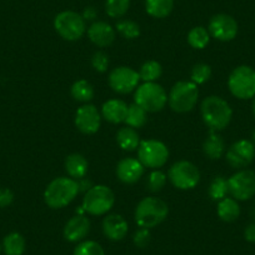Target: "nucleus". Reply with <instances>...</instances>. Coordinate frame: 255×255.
I'll use <instances>...</instances> for the list:
<instances>
[{
    "instance_id": "obj_10",
    "label": "nucleus",
    "mask_w": 255,
    "mask_h": 255,
    "mask_svg": "<svg viewBox=\"0 0 255 255\" xmlns=\"http://www.w3.org/2000/svg\"><path fill=\"white\" fill-rule=\"evenodd\" d=\"M139 161L145 168H161L168 161L169 150L166 145L155 139L141 140L138 148Z\"/></svg>"
},
{
    "instance_id": "obj_27",
    "label": "nucleus",
    "mask_w": 255,
    "mask_h": 255,
    "mask_svg": "<svg viewBox=\"0 0 255 255\" xmlns=\"http://www.w3.org/2000/svg\"><path fill=\"white\" fill-rule=\"evenodd\" d=\"M70 93L74 100L79 103H88L94 98V88L88 80H77L70 88Z\"/></svg>"
},
{
    "instance_id": "obj_18",
    "label": "nucleus",
    "mask_w": 255,
    "mask_h": 255,
    "mask_svg": "<svg viewBox=\"0 0 255 255\" xmlns=\"http://www.w3.org/2000/svg\"><path fill=\"white\" fill-rule=\"evenodd\" d=\"M129 225L124 217L119 214L107 215L103 220V233L105 237L113 242L123 240L128 234Z\"/></svg>"
},
{
    "instance_id": "obj_34",
    "label": "nucleus",
    "mask_w": 255,
    "mask_h": 255,
    "mask_svg": "<svg viewBox=\"0 0 255 255\" xmlns=\"http://www.w3.org/2000/svg\"><path fill=\"white\" fill-rule=\"evenodd\" d=\"M210 77H212V68H210L208 64H204V63L195 64L194 67H193V69H191V73H190L191 82L197 85L207 83L208 80L210 79Z\"/></svg>"
},
{
    "instance_id": "obj_1",
    "label": "nucleus",
    "mask_w": 255,
    "mask_h": 255,
    "mask_svg": "<svg viewBox=\"0 0 255 255\" xmlns=\"http://www.w3.org/2000/svg\"><path fill=\"white\" fill-rule=\"evenodd\" d=\"M200 112L204 124L209 128V131H219L230 124L233 118V110L227 100L212 95L203 100Z\"/></svg>"
},
{
    "instance_id": "obj_2",
    "label": "nucleus",
    "mask_w": 255,
    "mask_h": 255,
    "mask_svg": "<svg viewBox=\"0 0 255 255\" xmlns=\"http://www.w3.org/2000/svg\"><path fill=\"white\" fill-rule=\"evenodd\" d=\"M79 185L75 179L60 176L54 179L44 191V200L51 209H61L69 205L77 198Z\"/></svg>"
},
{
    "instance_id": "obj_38",
    "label": "nucleus",
    "mask_w": 255,
    "mask_h": 255,
    "mask_svg": "<svg viewBox=\"0 0 255 255\" xmlns=\"http://www.w3.org/2000/svg\"><path fill=\"white\" fill-rule=\"evenodd\" d=\"M150 239H151L150 229H146V228H140V229L136 230V232L134 233L133 242L138 248L148 247L149 243H150Z\"/></svg>"
},
{
    "instance_id": "obj_5",
    "label": "nucleus",
    "mask_w": 255,
    "mask_h": 255,
    "mask_svg": "<svg viewBox=\"0 0 255 255\" xmlns=\"http://www.w3.org/2000/svg\"><path fill=\"white\" fill-rule=\"evenodd\" d=\"M199 98L198 85L193 82H178L169 93L168 102L176 113H188L197 105Z\"/></svg>"
},
{
    "instance_id": "obj_42",
    "label": "nucleus",
    "mask_w": 255,
    "mask_h": 255,
    "mask_svg": "<svg viewBox=\"0 0 255 255\" xmlns=\"http://www.w3.org/2000/svg\"><path fill=\"white\" fill-rule=\"evenodd\" d=\"M78 185H79V191H85V193H87V191L93 186L92 183L84 178L80 179V180L78 181Z\"/></svg>"
},
{
    "instance_id": "obj_22",
    "label": "nucleus",
    "mask_w": 255,
    "mask_h": 255,
    "mask_svg": "<svg viewBox=\"0 0 255 255\" xmlns=\"http://www.w3.org/2000/svg\"><path fill=\"white\" fill-rule=\"evenodd\" d=\"M203 151L205 156L212 160H218L225 153V143L222 136L215 131H209V135L203 144Z\"/></svg>"
},
{
    "instance_id": "obj_12",
    "label": "nucleus",
    "mask_w": 255,
    "mask_h": 255,
    "mask_svg": "<svg viewBox=\"0 0 255 255\" xmlns=\"http://www.w3.org/2000/svg\"><path fill=\"white\" fill-rule=\"evenodd\" d=\"M140 75L129 67H118L110 72L109 85L118 94H129L138 88Z\"/></svg>"
},
{
    "instance_id": "obj_23",
    "label": "nucleus",
    "mask_w": 255,
    "mask_h": 255,
    "mask_svg": "<svg viewBox=\"0 0 255 255\" xmlns=\"http://www.w3.org/2000/svg\"><path fill=\"white\" fill-rule=\"evenodd\" d=\"M118 145L127 151H133L139 148L140 144V138H139L138 131L130 127L120 128L117 133Z\"/></svg>"
},
{
    "instance_id": "obj_35",
    "label": "nucleus",
    "mask_w": 255,
    "mask_h": 255,
    "mask_svg": "<svg viewBox=\"0 0 255 255\" xmlns=\"http://www.w3.org/2000/svg\"><path fill=\"white\" fill-rule=\"evenodd\" d=\"M117 30L125 39H135L140 35V28L138 24L133 20H128V19L118 21Z\"/></svg>"
},
{
    "instance_id": "obj_39",
    "label": "nucleus",
    "mask_w": 255,
    "mask_h": 255,
    "mask_svg": "<svg viewBox=\"0 0 255 255\" xmlns=\"http://www.w3.org/2000/svg\"><path fill=\"white\" fill-rule=\"evenodd\" d=\"M14 194L13 191L8 188L0 189V208H6L13 203Z\"/></svg>"
},
{
    "instance_id": "obj_43",
    "label": "nucleus",
    "mask_w": 255,
    "mask_h": 255,
    "mask_svg": "<svg viewBox=\"0 0 255 255\" xmlns=\"http://www.w3.org/2000/svg\"><path fill=\"white\" fill-rule=\"evenodd\" d=\"M252 108H253V114H254V117H255V97H254V100H253Z\"/></svg>"
},
{
    "instance_id": "obj_11",
    "label": "nucleus",
    "mask_w": 255,
    "mask_h": 255,
    "mask_svg": "<svg viewBox=\"0 0 255 255\" xmlns=\"http://www.w3.org/2000/svg\"><path fill=\"white\" fill-rule=\"evenodd\" d=\"M228 188L235 200H249L255 195V171L242 169L228 179Z\"/></svg>"
},
{
    "instance_id": "obj_20",
    "label": "nucleus",
    "mask_w": 255,
    "mask_h": 255,
    "mask_svg": "<svg viewBox=\"0 0 255 255\" xmlns=\"http://www.w3.org/2000/svg\"><path fill=\"white\" fill-rule=\"evenodd\" d=\"M128 114L127 103L119 99H110L103 104L102 115L112 124H120L125 122Z\"/></svg>"
},
{
    "instance_id": "obj_31",
    "label": "nucleus",
    "mask_w": 255,
    "mask_h": 255,
    "mask_svg": "<svg viewBox=\"0 0 255 255\" xmlns=\"http://www.w3.org/2000/svg\"><path fill=\"white\" fill-rule=\"evenodd\" d=\"M208 193H209V197L215 202H220L222 199L227 198L228 193H229L228 179H225L224 176H215L210 183Z\"/></svg>"
},
{
    "instance_id": "obj_7",
    "label": "nucleus",
    "mask_w": 255,
    "mask_h": 255,
    "mask_svg": "<svg viewBox=\"0 0 255 255\" xmlns=\"http://www.w3.org/2000/svg\"><path fill=\"white\" fill-rule=\"evenodd\" d=\"M134 100L135 104L143 108L146 113H156L165 108L168 95L161 85L156 83H144L136 89Z\"/></svg>"
},
{
    "instance_id": "obj_30",
    "label": "nucleus",
    "mask_w": 255,
    "mask_h": 255,
    "mask_svg": "<svg viewBox=\"0 0 255 255\" xmlns=\"http://www.w3.org/2000/svg\"><path fill=\"white\" fill-rule=\"evenodd\" d=\"M161 73H163V68L158 61L148 60L141 65L139 75L144 83H154L161 77Z\"/></svg>"
},
{
    "instance_id": "obj_36",
    "label": "nucleus",
    "mask_w": 255,
    "mask_h": 255,
    "mask_svg": "<svg viewBox=\"0 0 255 255\" xmlns=\"http://www.w3.org/2000/svg\"><path fill=\"white\" fill-rule=\"evenodd\" d=\"M166 184V175L160 170H156L154 169L148 176V181H146V185H148V189L153 193H158L161 189L165 186Z\"/></svg>"
},
{
    "instance_id": "obj_45",
    "label": "nucleus",
    "mask_w": 255,
    "mask_h": 255,
    "mask_svg": "<svg viewBox=\"0 0 255 255\" xmlns=\"http://www.w3.org/2000/svg\"><path fill=\"white\" fill-rule=\"evenodd\" d=\"M1 249H3V245H1V243H0V253H1Z\"/></svg>"
},
{
    "instance_id": "obj_6",
    "label": "nucleus",
    "mask_w": 255,
    "mask_h": 255,
    "mask_svg": "<svg viewBox=\"0 0 255 255\" xmlns=\"http://www.w3.org/2000/svg\"><path fill=\"white\" fill-rule=\"evenodd\" d=\"M228 87L238 99H252L255 97V70L248 65L235 68L229 75Z\"/></svg>"
},
{
    "instance_id": "obj_25",
    "label": "nucleus",
    "mask_w": 255,
    "mask_h": 255,
    "mask_svg": "<svg viewBox=\"0 0 255 255\" xmlns=\"http://www.w3.org/2000/svg\"><path fill=\"white\" fill-rule=\"evenodd\" d=\"M1 245L5 255H23L25 252L26 243L20 233L13 232L4 238Z\"/></svg>"
},
{
    "instance_id": "obj_13",
    "label": "nucleus",
    "mask_w": 255,
    "mask_h": 255,
    "mask_svg": "<svg viewBox=\"0 0 255 255\" xmlns=\"http://www.w3.org/2000/svg\"><path fill=\"white\" fill-rule=\"evenodd\" d=\"M227 161L232 168L243 169L253 163L255 158V145L252 140L242 139L238 140L228 149Z\"/></svg>"
},
{
    "instance_id": "obj_26",
    "label": "nucleus",
    "mask_w": 255,
    "mask_h": 255,
    "mask_svg": "<svg viewBox=\"0 0 255 255\" xmlns=\"http://www.w3.org/2000/svg\"><path fill=\"white\" fill-rule=\"evenodd\" d=\"M174 8V0H145V10L153 18H166Z\"/></svg>"
},
{
    "instance_id": "obj_24",
    "label": "nucleus",
    "mask_w": 255,
    "mask_h": 255,
    "mask_svg": "<svg viewBox=\"0 0 255 255\" xmlns=\"http://www.w3.org/2000/svg\"><path fill=\"white\" fill-rule=\"evenodd\" d=\"M218 217L225 223H232L237 220L240 215V207L238 200L234 198H224L218 202Z\"/></svg>"
},
{
    "instance_id": "obj_15",
    "label": "nucleus",
    "mask_w": 255,
    "mask_h": 255,
    "mask_svg": "<svg viewBox=\"0 0 255 255\" xmlns=\"http://www.w3.org/2000/svg\"><path fill=\"white\" fill-rule=\"evenodd\" d=\"M74 122L78 130L82 131L83 134L90 135V134H95L99 130L102 117H100V113L98 112L94 105L85 104L77 110Z\"/></svg>"
},
{
    "instance_id": "obj_9",
    "label": "nucleus",
    "mask_w": 255,
    "mask_h": 255,
    "mask_svg": "<svg viewBox=\"0 0 255 255\" xmlns=\"http://www.w3.org/2000/svg\"><path fill=\"white\" fill-rule=\"evenodd\" d=\"M168 176L171 184L180 190L194 189L200 181L199 169L188 160H180L173 164L169 169Z\"/></svg>"
},
{
    "instance_id": "obj_37",
    "label": "nucleus",
    "mask_w": 255,
    "mask_h": 255,
    "mask_svg": "<svg viewBox=\"0 0 255 255\" xmlns=\"http://www.w3.org/2000/svg\"><path fill=\"white\" fill-rule=\"evenodd\" d=\"M92 65L98 73H104L109 67V58L103 51H95L92 56Z\"/></svg>"
},
{
    "instance_id": "obj_41",
    "label": "nucleus",
    "mask_w": 255,
    "mask_h": 255,
    "mask_svg": "<svg viewBox=\"0 0 255 255\" xmlns=\"http://www.w3.org/2000/svg\"><path fill=\"white\" fill-rule=\"evenodd\" d=\"M82 16L84 18V20H94L97 18V10L93 6H89V8L85 9Z\"/></svg>"
},
{
    "instance_id": "obj_32",
    "label": "nucleus",
    "mask_w": 255,
    "mask_h": 255,
    "mask_svg": "<svg viewBox=\"0 0 255 255\" xmlns=\"http://www.w3.org/2000/svg\"><path fill=\"white\" fill-rule=\"evenodd\" d=\"M130 6V0H107L105 11L110 18H122Z\"/></svg>"
},
{
    "instance_id": "obj_33",
    "label": "nucleus",
    "mask_w": 255,
    "mask_h": 255,
    "mask_svg": "<svg viewBox=\"0 0 255 255\" xmlns=\"http://www.w3.org/2000/svg\"><path fill=\"white\" fill-rule=\"evenodd\" d=\"M73 255H105L104 249L94 240H84L75 247Z\"/></svg>"
},
{
    "instance_id": "obj_21",
    "label": "nucleus",
    "mask_w": 255,
    "mask_h": 255,
    "mask_svg": "<svg viewBox=\"0 0 255 255\" xmlns=\"http://www.w3.org/2000/svg\"><path fill=\"white\" fill-rule=\"evenodd\" d=\"M88 160L82 155V154H70L65 159V170L68 175L75 180H80L84 178L88 173Z\"/></svg>"
},
{
    "instance_id": "obj_4",
    "label": "nucleus",
    "mask_w": 255,
    "mask_h": 255,
    "mask_svg": "<svg viewBox=\"0 0 255 255\" xmlns=\"http://www.w3.org/2000/svg\"><path fill=\"white\" fill-rule=\"evenodd\" d=\"M115 195L107 185H94L85 193L82 208L90 215H104L114 207Z\"/></svg>"
},
{
    "instance_id": "obj_17",
    "label": "nucleus",
    "mask_w": 255,
    "mask_h": 255,
    "mask_svg": "<svg viewBox=\"0 0 255 255\" xmlns=\"http://www.w3.org/2000/svg\"><path fill=\"white\" fill-rule=\"evenodd\" d=\"M90 232V220L84 215H75L64 227V238L70 243H80Z\"/></svg>"
},
{
    "instance_id": "obj_14",
    "label": "nucleus",
    "mask_w": 255,
    "mask_h": 255,
    "mask_svg": "<svg viewBox=\"0 0 255 255\" xmlns=\"http://www.w3.org/2000/svg\"><path fill=\"white\" fill-rule=\"evenodd\" d=\"M208 31L217 40L230 41L238 35V23L232 15L217 14L210 19Z\"/></svg>"
},
{
    "instance_id": "obj_19",
    "label": "nucleus",
    "mask_w": 255,
    "mask_h": 255,
    "mask_svg": "<svg viewBox=\"0 0 255 255\" xmlns=\"http://www.w3.org/2000/svg\"><path fill=\"white\" fill-rule=\"evenodd\" d=\"M88 36L93 44L100 48H105L114 43L115 30L105 21H95L88 29Z\"/></svg>"
},
{
    "instance_id": "obj_28",
    "label": "nucleus",
    "mask_w": 255,
    "mask_h": 255,
    "mask_svg": "<svg viewBox=\"0 0 255 255\" xmlns=\"http://www.w3.org/2000/svg\"><path fill=\"white\" fill-rule=\"evenodd\" d=\"M128 127L134 128V129H139V128L144 127L146 123V112L138 104H131L128 107V114L125 118V122Z\"/></svg>"
},
{
    "instance_id": "obj_40",
    "label": "nucleus",
    "mask_w": 255,
    "mask_h": 255,
    "mask_svg": "<svg viewBox=\"0 0 255 255\" xmlns=\"http://www.w3.org/2000/svg\"><path fill=\"white\" fill-rule=\"evenodd\" d=\"M244 238L249 243H255V223H252L245 228Z\"/></svg>"
},
{
    "instance_id": "obj_3",
    "label": "nucleus",
    "mask_w": 255,
    "mask_h": 255,
    "mask_svg": "<svg viewBox=\"0 0 255 255\" xmlns=\"http://www.w3.org/2000/svg\"><path fill=\"white\" fill-rule=\"evenodd\" d=\"M168 204L160 198H144L136 205L135 222L140 228L151 229L161 224L168 217Z\"/></svg>"
},
{
    "instance_id": "obj_16",
    "label": "nucleus",
    "mask_w": 255,
    "mask_h": 255,
    "mask_svg": "<svg viewBox=\"0 0 255 255\" xmlns=\"http://www.w3.org/2000/svg\"><path fill=\"white\" fill-rule=\"evenodd\" d=\"M144 169L139 159L124 158L118 163L117 176L124 184H135L144 175Z\"/></svg>"
},
{
    "instance_id": "obj_44",
    "label": "nucleus",
    "mask_w": 255,
    "mask_h": 255,
    "mask_svg": "<svg viewBox=\"0 0 255 255\" xmlns=\"http://www.w3.org/2000/svg\"><path fill=\"white\" fill-rule=\"evenodd\" d=\"M252 141H253V144L255 145V130L253 131V134H252Z\"/></svg>"
},
{
    "instance_id": "obj_8",
    "label": "nucleus",
    "mask_w": 255,
    "mask_h": 255,
    "mask_svg": "<svg viewBox=\"0 0 255 255\" xmlns=\"http://www.w3.org/2000/svg\"><path fill=\"white\" fill-rule=\"evenodd\" d=\"M54 28L64 40L68 41L79 40L87 30L84 18L72 10L59 13L54 19Z\"/></svg>"
},
{
    "instance_id": "obj_29",
    "label": "nucleus",
    "mask_w": 255,
    "mask_h": 255,
    "mask_svg": "<svg viewBox=\"0 0 255 255\" xmlns=\"http://www.w3.org/2000/svg\"><path fill=\"white\" fill-rule=\"evenodd\" d=\"M209 41L210 34L204 26H195L188 33V43L191 48L204 49Z\"/></svg>"
}]
</instances>
